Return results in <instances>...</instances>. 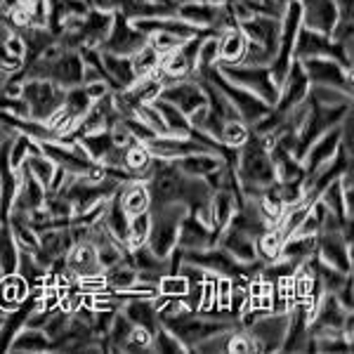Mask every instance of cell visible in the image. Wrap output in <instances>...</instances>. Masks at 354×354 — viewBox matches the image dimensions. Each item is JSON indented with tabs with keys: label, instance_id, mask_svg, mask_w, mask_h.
Segmentation results:
<instances>
[{
	"label": "cell",
	"instance_id": "3957f363",
	"mask_svg": "<svg viewBox=\"0 0 354 354\" xmlns=\"http://www.w3.org/2000/svg\"><path fill=\"white\" fill-rule=\"evenodd\" d=\"M19 97L28 106V118L48 123L64 102V88L45 78H28L21 81Z\"/></svg>",
	"mask_w": 354,
	"mask_h": 354
},
{
	"label": "cell",
	"instance_id": "d6986e66",
	"mask_svg": "<svg viewBox=\"0 0 354 354\" xmlns=\"http://www.w3.org/2000/svg\"><path fill=\"white\" fill-rule=\"evenodd\" d=\"M19 185H17V194H15V201H12V210H19V213H31V210L36 208H43L45 203V196H48V192H45V187L41 182L36 180L28 170L21 165L19 170Z\"/></svg>",
	"mask_w": 354,
	"mask_h": 354
},
{
	"label": "cell",
	"instance_id": "484cf974",
	"mask_svg": "<svg viewBox=\"0 0 354 354\" xmlns=\"http://www.w3.org/2000/svg\"><path fill=\"white\" fill-rule=\"evenodd\" d=\"M177 165V170L189 177H205L210 175L213 170H218L225 158L215 151H196V153H189V156H182V158H175L173 161Z\"/></svg>",
	"mask_w": 354,
	"mask_h": 354
},
{
	"label": "cell",
	"instance_id": "44dd1931",
	"mask_svg": "<svg viewBox=\"0 0 354 354\" xmlns=\"http://www.w3.org/2000/svg\"><path fill=\"white\" fill-rule=\"evenodd\" d=\"M218 245L220 248H225L234 260L243 262V265H250V262L258 260V255H255V239H250L248 234L234 230V227H230V225L220 232Z\"/></svg>",
	"mask_w": 354,
	"mask_h": 354
},
{
	"label": "cell",
	"instance_id": "7a4b0ae2",
	"mask_svg": "<svg viewBox=\"0 0 354 354\" xmlns=\"http://www.w3.org/2000/svg\"><path fill=\"white\" fill-rule=\"evenodd\" d=\"M151 213V230L147 245L158 255V258H168L170 250L177 245V230H180V222L189 210L185 203L173 201V203H163V205H153L149 208Z\"/></svg>",
	"mask_w": 354,
	"mask_h": 354
},
{
	"label": "cell",
	"instance_id": "52a82bcc",
	"mask_svg": "<svg viewBox=\"0 0 354 354\" xmlns=\"http://www.w3.org/2000/svg\"><path fill=\"white\" fill-rule=\"evenodd\" d=\"M300 64L310 78V85H326V88H338L352 95V68H345L340 62L330 57H310V59H302Z\"/></svg>",
	"mask_w": 354,
	"mask_h": 354
},
{
	"label": "cell",
	"instance_id": "7c38bea8",
	"mask_svg": "<svg viewBox=\"0 0 354 354\" xmlns=\"http://www.w3.org/2000/svg\"><path fill=\"white\" fill-rule=\"evenodd\" d=\"M236 26L241 28L245 41L258 43L265 50H270L274 55L279 48V33H281V19L267 15H250L236 21Z\"/></svg>",
	"mask_w": 354,
	"mask_h": 354
},
{
	"label": "cell",
	"instance_id": "c3c4849f",
	"mask_svg": "<svg viewBox=\"0 0 354 354\" xmlns=\"http://www.w3.org/2000/svg\"><path fill=\"white\" fill-rule=\"evenodd\" d=\"M352 288H354V279H352V274H347L345 283H342V286L333 293L347 312H352Z\"/></svg>",
	"mask_w": 354,
	"mask_h": 354
},
{
	"label": "cell",
	"instance_id": "ee69618b",
	"mask_svg": "<svg viewBox=\"0 0 354 354\" xmlns=\"http://www.w3.org/2000/svg\"><path fill=\"white\" fill-rule=\"evenodd\" d=\"M149 350H153V352H187V347L182 345V342L177 340L168 328L158 326L156 333L151 335V347H149Z\"/></svg>",
	"mask_w": 354,
	"mask_h": 354
},
{
	"label": "cell",
	"instance_id": "30bf717a",
	"mask_svg": "<svg viewBox=\"0 0 354 354\" xmlns=\"http://www.w3.org/2000/svg\"><path fill=\"white\" fill-rule=\"evenodd\" d=\"M307 93H310V78H307L300 59H293L286 78L279 85V100H277V104L272 106V111H277L279 116L286 118V113L293 109V106H298L300 102L307 100Z\"/></svg>",
	"mask_w": 354,
	"mask_h": 354
},
{
	"label": "cell",
	"instance_id": "603a6c76",
	"mask_svg": "<svg viewBox=\"0 0 354 354\" xmlns=\"http://www.w3.org/2000/svg\"><path fill=\"white\" fill-rule=\"evenodd\" d=\"M118 201H121L123 210L128 213V218H135V215L145 213V210L151 208V198H149V189L142 180H130L118 185Z\"/></svg>",
	"mask_w": 354,
	"mask_h": 354
},
{
	"label": "cell",
	"instance_id": "7402d4cb",
	"mask_svg": "<svg viewBox=\"0 0 354 354\" xmlns=\"http://www.w3.org/2000/svg\"><path fill=\"white\" fill-rule=\"evenodd\" d=\"M243 201L241 192H234V189H215L213 196H210V218H213V230L215 232H222L227 225H230L234 210L236 205Z\"/></svg>",
	"mask_w": 354,
	"mask_h": 354
},
{
	"label": "cell",
	"instance_id": "681fc988",
	"mask_svg": "<svg viewBox=\"0 0 354 354\" xmlns=\"http://www.w3.org/2000/svg\"><path fill=\"white\" fill-rule=\"evenodd\" d=\"M88 3H90V8L102 10V12H111V15H113V12H121L128 0H88Z\"/></svg>",
	"mask_w": 354,
	"mask_h": 354
},
{
	"label": "cell",
	"instance_id": "7dc6e473",
	"mask_svg": "<svg viewBox=\"0 0 354 354\" xmlns=\"http://www.w3.org/2000/svg\"><path fill=\"white\" fill-rule=\"evenodd\" d=\"M227 352H258L255 350V342L248 333H232L230 340H227Z\"/></svg>",
	"mask_w": 354,
	"mask_h": 354
},
{
	"label": "cell",
	"instance_id": "5b68a950",
	"mask_svg": "<svg viewBox=\"0 0 354 354\" xmlns=\"http://www.w3.org/2000/svg\"><path fill=\"white\" fill-rule=\"evenodd\" d=\"M198 76V73H196ZM205 76L210 78L215 85L220 88V93L227 97V100L232 102V106L236 109L239 113V118H241L243 123H248V125H253V123H258L260 118H265L267 113H270L272 106L267 104V102H262L258 95H253L250 90H245L241 88V85H236V83H232V81H227L225 76L218 71V68H210V71H205Z\"/></svg>",
	"mask_w": 354,
	"mask_h": 354
},
{
	"label": "cell",
	"instance_id": "9f6ffc18",
	"mask_svg": "<svg viewBox=\"0 0 354 354\" xmlns=\"http://www.w3.org/2000/svg\"><path fill=\"white\" fill-rule=\"evenodd\" d=\"M85 3H88V0H85ZM88 5H90V3H88Z\"/></svg>",
	"mask_w": 354,
	"mask_h": 354
},
{
	"label": "cell",
	"instance_id": "db71d44e",
	"mask_svg": "<svg viewBox=\"0 0 354 354\" xmlns=\"http://www.w3.org/2000/svg\"><path fill=\"white\" fill-rule=\"evenodd\" d=\"M248 3H262V0H248Z\"/></svg>",
	"mask_w": 354,
	"mask_h": 354
},
{
	"label": "cell",
	"instance_id": "f35d334b",
	"mask_svg": "<svg viewBox=\"0 0 354 354\" xmlns=\"http://www.w3.org/2000/svg\"><path fill=\"white\" fill-rule=\"evenodd\" d=\"M38 151H41V145H38L33 137L17 133L12 137V142H10V165H12L15 170H19L26 158L31 156V153H38Z\"/></svg>",
	"mask_w": 354,
	"mask_h": 354
},
{
	"label": "cell",
	"instance_id": "ab89813d",
	"mask_svg": "<svg viewBox=\"0 0 354 354\" xmlns=\"http://www.w3.org/2000/svg\"><path fill=\"white\" fill-rule=\"evenodd\" d=\"M250 137V128L248 123L243 121H227L225 125H222V133L218 137L220 145H225L227 149H241V147L245 145V140Z\"/></svg>",
	"mask_w": 354,
	"mask_h": 354
},
{
	"label": "cell",
	"instance_id": "e575fe53",
	"mask_svg": "<svg viewBox=\"0 0 354 354\" xmlns=\"http://www.w3.org/2000/svg\"><path fill=\"white\" fill-rule=\"evenodd\" d=\"M17 260H19V245L10 232L8 222H0V270L3 274H15Z\"/></svg>",
	"mask_w": 354,
	"mask_h": 354
},
{
	"label": "cell",
	"instance_id": "74e56055",
	"mask_svg": "<svg viewBox=\"0 0 354 354\" xmlns=\"http://www.w3.org/2000/svg\"><path fill=\"white\" fill-rule=\"evenodd\" d=\"M149 230H151V213L145 210V213L130 218L128 225V234H125V248L133 250L137 245H145L147 239H149Z\"/></svg>",
	"mask_w": 354,
	"mask_h": 354
},
{
	"label": "cell",
	"instance_id": "9c48e42d",
	"mask_svg": "<svg viewBox=\"0 0 354 354\" xmlns=\"http://www.w3.org/2000/svg\"><path fill=\"white\" fill-rule=\"evenodd\" d=\"M286 328L288 312H265L248 326V335L253 338L258 352H279L286 338Z\"/></svg>",
	"mask_w": 354,
	"mask_h": 354
},
{
	"label": "cell",
	"instance_id": "836d02e7",
	"mask_svg": "<svg viewBox=\"0 0 354 354\" xmlns=\"http://www.w3.org/2000/svg\"><path fill=\"white\" fill-rule=\"evenodd\" d=\"M104 281H106V286L113 288L116 293H123V290H130L135 286V281H137V270L133 265H130L128 260H121L118 265H113V267H106L104 272Z\"/></svg>",
	"mask_w": 354,
	"mask_h": 354
},
{
	"label": "cell",
	"instance_id": "d590c367",
	"mask_svg": "<svg viewBox=\"0 0 354 354\" xmlns=\"http://www.w3.org/2000/svg\"><path fill=\"white\" fill-rule=\"evenodd\" d=\"M130 62H133L135 78L140 81V78H147L156 71L158 64H161V53H158L151 43H147V45H142L137 53L130 55Z\"/></svg>",
	"mask_w": 354,
	"mask_h": 354
},
{
	"label": "cell",
	"instance_id": "f5cc1de1",
	"mask_svg": "<svg viewBox=\"0 0 354 354\" xmlns=\"http://www.w3.org/2000/svg\"><path fill=\"white\" fill-rule=\"evenodd\" d=\"M0 279H3V270H0ZM0 317H5V314H3V312H0Z\"/></svg>",
	"mask_w": 354,
	"mask_h": 354
},
{
	"label": "cell",
	"instance_id": "1f68e13d",
	"mask_svg": "<svg viewBox=\"0 0 354 354\" xmlns=\"http://www.w3.org/2000/svg\"><path fill=\"white\" fill-rule=\"evenodd\" d=\"M8 352H53V340L45 335L43 328L24 326L10 342Z\"/></svg>",
	"mask_w": 354,
	"mask_h": 354
},
{
	"label": "cell",
	"instance_id": "5bb4252c",
	"mask_svg": "<svg viewBox=\"0 0 354 354\" xmlns=\"http://www.w3.org/2000/svg\"><path fill=\"white\" fill-rule=\"evenodd\" d=\"M218 236L220 234L210 225H205L201 218L187 213L180 222V230H177V245L182 250H203L210 245H218Z\"/></svg>",
	"mask_w": 354,
	"mask_h": 354
},
{
	"label": "cell",
	"instance_id": "f546056e",
	"mask_svg": "<svg viewBox=\"0 0 354 354\" xmlns=\"http://www.w3.org/2000/svg\"><path fill=\"white\" fill-rule=\"evenodd\" d=\"M314 253H317V236H312V234H293V236H288L286 241H283L279 258H286L300 267V265H305Z\"/></svg>",
	"mask_w": 354,
	"mask_h": 354
},
{
	"label": "cell",
	"instance_id": "4316f807",
	"mask_svg": "<svg viewBox=\"0 0 354 354\" xmlns=\"http://www.w3.org/2000/svg\"><path fill=\"white\" fill-rule=\"evenodd\" d=\"M28 290H31L28 283L17 272L3 274V279H0V312L8 314V312H12L15 307H19L21 302L26 300Z\"/></svg>",
	"mask_w": 354,
	"mask_h": 354
},
{
	"label": "cell",
	"instance_id": "cb8c5ba5",
	"mask_svg": "<svg viewBox=\"0 0 354 354\" xmlns=\"http://www.w3.org/2000/svg\"><path fill=\"white\" fill-rule=\"evenodd\" d=\"M121 312L135 324V326L149 330L151 335L161 326V324H158V312H156V305H153V298H128V300H123Z\"/></svg>",
	"mask_w": 354,
	"mask_h": 354
},
{
	"label": "cell",
	"instance_id": "4dcf8cb0",
	"mask_svg": "<svg viewBox=\"0 0 354 354\" xmlns=\"http://www.w3.org/2000/svg\"><path fill=\"white\" fill-rule=\"evenodd\" d=\"M73 142H78V145L83 147V151L97 163L104 161L106 153L116 147L113 135H111V128H102V130H95V133H85V135L78 137V140H73Z\"/></svg>",
	"mask_w": 354,
	"mask_h": 354
},
{
	"label": "cell",
	"instance_id": "7bdbcfd3",
	"mask_svg": "<svg viewBox=\"0 0 354 354\" xmlns=\"http://www.w3.org/2000/svg\"><path fill=\"white\" fill-rule=\"evenodd\" d=\"M156 288L158 295H163V298H182L187 293V288H189V283H187V279L182 274H163L158 279Z\"/></svg>",
	"mask_w": 354,
	"mask_h": 354
},
{
	"label": "cell",
	"instance_id": "6da1fadb",
	"mask_svg": "<svg viewBox=\"0 0 354 354\" xmlns=\"http://www.w3.org/2000/svg\"><path fill=\"white\" fill-rule=\"evenodd\" d=\"M277 142L274 135H253L245 140V145L239 149L236 165H234V173H236L239 185H255V187H270L277 175H274V163L270 156L272 145Z\"/></svg>",
	"mask_w": 354,
	"mask_h": 354
},
{
	"label": "cell",
	"instance_id": "f907efd6",
	"mask_svg": "<svg viewBox=\"0 0 354 354\" xmlns=\"http://www.w3.org/2000/svg\"><path fill=\"white\" fill-rule=\"evenodd\" d=\"M177 3H185V0H177ZM198 3H215V5H230L234 0H198Z\"/></svg>",
	"mask_w": 354,
	"mask_h": 354
},
{
	"label": "cell",
	"instance_id": "bcb514c9",
	"mask_svg": "<svg viewBox=\"0 0 354 354\" xmlns=\"http://www.w3.org/2000/svg\"><path fill=\"white\" fill-rule=\"evenodd\" d=\"M151 347V333L140 326H133L130 330V338L123 345V352H149Z\"/></svg>",
	"mask_w": 354,
	"mask_h": 354
},
{
	"label": "cell",
	"instance_id": "277c9868",
	"mask_svg": "<svg viewBox=\"0 0 354 354\" xmlns=\"http://www.w3.org/2000/svg\"><path fill=\"white\" fill-rule=\"evenodd\" d=\"M215 68H218L227 81L250 90V93L258 95L260 100L267 102L270 106L277 104L279 85L272 81L270 66H245V64H225V62H218Z\"/></svg>",
	"mask_w": 354,
	"mask_h": 354
},
{
	"label": "cell",
	"instance_id": "816d5d0a",
	"mask_svg": "<svg viewBox=\"0 0 354 354\" xmlns=\"http://www.w3.org/2000/svg\"><path fill=\"white\" fill-rule=\"evenodd\" d=\"M270 3H274L277 8H281V10H283V8H286V5L290 3V0H270Z\"/></svg>",
	"mask_w": 354,
	"mask_h": 354
},
{
	"label": "cell",
	"instance_id": "ffe728a7",
	"mask_svg": "<svg viewBox=\"0 0 354 354\" xmlns=\"http://www.w3.org/2000/svg\"><path fill=\"white\" fill-rule=\"evenodd\" d=\"M66 270L73 279L90 277V274H102V265L97 260V248L90 241H78L68 248L66 253Z\"/></svg>",
	"mask_w": 354,
	"mask_h": 354
},
{
	"label": "cell",
	"instance_id": "f1b7e54d",
	"mask_svg": "<svg viewBox=\"0 0 354 354\" xmlns=\"http://www.w3.org/2000/svg\"><path fill=\"white\" fill-rule=\"evenodd\" d=\"M245 36L239 26H232L227 31H222L218 36V48H220V62L225 64H241L245 55Z\"/></svg>",
	"mask_w": 354,
	"mask_h": 354
},
{
	"label": "cell",
	"instance_id": "9a60e30c",
	"mask_svg": "<svg viewBox=\"0 0 354 354\" xmlns=\"http://www.w3.org/2000/svg\"><path fill=\"white\" fill-rule=\"evenodd\" d=\"M340 149V123L335 125V128L326 130L322 137H317V140L310 145V149H307L305 158H302V168H305V180H310L312 175H317L319 170L326 165L330 158L335 156V151Z\"/></svg>",
	"mask_w": 354,
	"mask_h": 354
},
{
	"label": "cell",
	"instance_id": "2e32d148",
	"mask_svg": "<svg viewBox=\"0 0 354 354\" xmlns=\"http://www.w3.org/2000/svg\"><path fill=\"white\" fill-rule=\"evenodd\" d=\"M310 319L312 312L307 310L302 302H295L288 310V328H286V338L281 342L283 352H310Z\"/></svg>",
	"mask_w": 354,
	"mask_h": 354
},
{
	"label": "cell",
	"instance_id": "4fadbf2b",
	"mask_svg": "<svg viewBox=\"0 0 354 354\" xmlns=\"http://www.w3.org/2000/svg\"><path fill=\"white\" fill-rule=\"evenodd\" d=\"M314 255L342 274H352V243L345 241L342 232L317 234V253Z\"/></svg>",
	"mask_w": 354,
	"mask_h": 354
},
{
	"label": "cell",
	"instance_id": "8992f818",
	"mask_svg": "<svg viewBox=\"0 0 354 354\" xmlns=\"http://www.w3.org/2000/svg\"><path fill=\"white\" fill-rule=\"evenodd\" d=\"M310 57H330V59L340 62L345 68H352V48L330 41V36H324L319 31L300 26L293 48V59L302 62V59H310Z\"/></svg>",
	"mask_w": 354,
	"mask_h": 354
},
{
	"label": "cell",
	"instance_id": "11a10c76",
	"mask_svg": "<svg viewBox=\"0 0 354 354\" xmlns=\"http://www.w3.org/2000/svg\"><path fill=\"white\" fill-rule=\"evenodd\" d=\"M0 322H3V317H0Z\"/></svg>",
	"mask_w": 354,
	"mask_h": 354
},
{
	"label": "cell",
	"instance_id": "b9f144b4",
	"mask_svg": "<svg viewBox=\"0 0 354 354\" xmlns=\"http://www.w3.org/2000/svg\"><path fill=\"white\" fill-rule=\"evenodd\" d=\"M307 97L324 106H338V104H345V102H352V95L342 93L338 88H326V85H310Z\"/></svg>",
	"mask_w": 354,
	"mask_h": 354
},
{
	"label": "cell",
	"instance_id": "ba28073f",
	"mask_svg": "<svg viewBox=\"0 0 354 354\" xmlns=\"http://www.w3.org/2000/svg\"><path fill=\"white\" fill-rule=\"evenodd\" d=\"M149 43V36H145L142 31H137L133 21L128 19L123 12H113L111 31L106 36V41L100 45V53H111V55H125L130 57L133 53Z\"/></svg>",
	"mask_w": 354,
	"mask_h": 354
},
{
	"label": "cell",
	"instance_id": "f6af8a7d",
	"mask_svg": "<svg viewBox=\"0 0 354 354\" xmlns=\"http://www.w3.org/2000/svg\"><path fill=\"white\" fill-rule=\"evenodd\" d=\"M272 59H274V55L270 53V50H265L262 45L248 41V45H245V55H243L241 64H245V66H270Z\"/></svg>",
	"mask_w": 354,
	"mask_h": 354
},
{
	"label": "cell",
	"instance_id": "8fae6325",
	"mask_svg": "<svg viewBox=\"0 0 354 354\" xmlns=\"http://www.w3.org/2000/svg\"><path fill=\"white\" fill-rule=\"evenodd\" d=\"M158 97L165 102H170L173 106H177L185 116H192L196 109H201V106L208 104L203 88L198 85V81L194 76L185 78V81H175V83L163 85V90Z\"/></svg>",
	"mask_w": 354,
	"mask_h": 354
},
{
	"label": "cell",
	"instance_id": "d6a6232c",
	"mask_svg": "<svg viewBox=\"0 0 354 354\" xmlns=\"http://www.w3.org/2000/svg\"><path fill=\"white\" fill-rule=\"evenodd\" d=\"M102 55V64L109 71V76L113 78V83L118 85V90L130 88L137 78L133 71V62L125 55H111V53H100Z\"/></svg>",
	"mask_w": 354,
	"mask_h": 354
},
{
	"label": "cell",
	"instance_id": "d4e9b609",
	"mask_svg": "<svg viewBox=\"0 0 354 354\" xmlns=\"http://www.w3.org/2000/svg\"><path fill=\"white\" fill-rule=\"evenodd\" d=\"M270 156L274 163V175H277L279 182H305V168H302V161H298L286 147L272 145Z\"/></svg>",
	"mask_w": 354,
	"mask_h": 354
},
{
	"label": "cell",
	"instance_id": "83f0119b",
	"mask_svg": "<svg viewBox=\"0 0 354 354\" xmlns=\"http://www.w3.org/2000/svg\"><path fill=\"white\" fill-rule=\"evenodd\" d=\"M151 161H153V156L149 153V149H147V147L142 145V142H137V140L123 149V168L128 170L135 180L145 182L147 177H149Z\"/></svg>",
	"mask_w": 354,
	"mask_h": 354
},
{
	"label": "cell",
	"instance_id": "ac0fdd59",
	"mask_svg": "<svg viewBox=\"0 0 354 354\" xmlns=\"http://www.w3.org/2000/svg\"><path fill=\"white\" fill-rule=\"evenodd\" d=\"M153 158H163V161H175V158L189 156L196 151H210L208 147L198 145V142L189 140V137H177V135H156L145 142Z\"/></svg>",
	"mask_w": 354,
	"mask_h": 354
},
{
	"label": "cell",
	"instance_id": "e0dca14e",
	"mask_svg": "<svg viewBox=\"0 0 354 354\" xmlns=\"http://www.w3.org/2000/svg\"><path fill=\"white\" fill-rule=\"evenodd\" d=\"M302 10V26L330 36L338 24V5L335 0H298Z\"/></svg>",
	"mask_w": 354,
	"mask_h": 354
},
{
	"label": "cell",
	"instance_id": "8d00e7d4",
	"mask_svg": "<svg viewBox=\"0 0 354 354\" xmlns=\"http://www.w3.org/2000/svg\"><path fill=\"white\" fill-rule=\"evenodd\" d=\"M17 274L28 283V288L43 286L45 279V267L36 260L33 250H21L19 248V260H17Z\"/></svg>",
	"mask_w": 354,
	"mask_h": 354
},
{
	"label": "cell",
	"instance_id": "60d3db41",
	"mask_svg": "<svg viewBox=\"0 0 354 354\" xmlns=\"http://www.w3.org/2000/svg\"><path fill=\"white\" fill-rule=\"evenodd\" d=\"M24 168L31 173L33 177H36L38 182L48 189V185H50V180H53V175H55V168L57 165L50 161L48 156H45L43 151H38V153H31V156L24 161Z\"/></svg>",
	"mask_w": 354,
	"mask_h": 354
}]
</instances>
